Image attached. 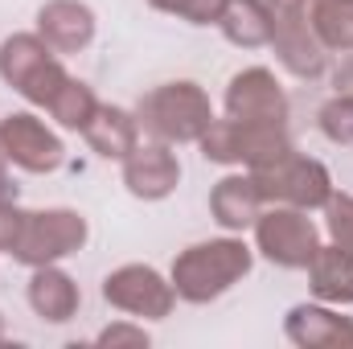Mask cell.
Returning a JSON list of instances; mask_svg holds the SVG:
<instances>
[{
	"instance_id": "2e32d148",
	"label": "cell",
	"mask_w": 353,
	"mask_h": 349,
	"mask_svg": "<svg viewBox=\"0 0 353 349\" xmlns=\"http://www.w3.org/2000/svg\"><path fill=\"white\" fill-rule=\"evenodd\" d=\"M83 140L90 144V152L99 161H128L132 148L140 144V123H136V111L128 107H115V103H99L94 119L83 128Z\"/></svg>"
},
{
	"instance_id": "277c9868",
	"label": "cell",
	"mask_w": 353,
	"mask_h": 349,
	"mask_svg": "<svg viewBox=\"0 0 353 349\" xmlns=\"http://www.w3.org/2000/svg\"><path fill=\"white\" fill-rule=\"evenodd\" d=\"M87 218L79 210L66 206H50V210H25L21 235L12 243V259L21 267H46V263H62L66 255H79L87 247Z\"/></svg>"
},
{
	"instance_id": "8fae6325",
	"label": "cell",
	"mask_w": 353,
	"mask_h": 349,
	"mask_svg": "<svg viewBox=\"0 0 353 349\" xmlns=\"http://www.w3.org/2000/svg\"><path fill=\"white\" fill-rule=\"evenodd\" d=\"M271 50H275V62L296 74V79H321L329 70V50L321 46V37L312 33L304 8L300 12H283L275 17V33H271Z\"/></svg>"
},
{
	"instance_id": "8992f818",
	"label": "cell",
	"mask_w": 353,
	"mask_h": 349,
	"mask_svg": "<svg viewBox=\"0 0 353 349\" xmlns=\"http://www.w3.org/2000/svg\"><path fill=\"white\" fill-rule=\"evenodd\" d=\"M251 230H255V251L283 271H304L321 247L316 222L308 218V210L296 206H263Z\"/></svg>"
},
{
	"instance_id": "ffe728a7",
	"label": "cell",
	"mask_w": 353,
	"mask_h": 349,
	"mask_svg": "<svg viewBox=\"0 0 353 349\" xmlns=\"http://www.w3.org/2000/svg\"><path fill=\"white\" fill-rule=\"evenodd\" d=\"M304 17L329 54L353 50V0H308Z\"/></svg>"
},
{
	"instance_id": "ba28073f",
	"label": "cell",
	"mask_w": 353,
	"mask_h": 349,
	"mask_svg": "<svg viewBox=\"0 0 353 349\" xmlns=\"http://www.w3.org/2000/svg\"><path fill=\"white\" fill-rule=\"evenodd\" d=\"M0 148L12 161V169L21 173H54L66 161L62 140L54 136V128L46 119H37L33 111H12L0 119Z\"/></svg>"
},
{
	"instance_id": "52a82bcc",
	"label": "cell",
	"mask_w": 353,
	"mask_h": 349,
	"mask_svg": "<svg viewBox=\"0 0 353 349\" xmlns=\"http://www.w3.org/2000/svg\"><path fill=\"white\" fill-rule=\"evenodd\" d=\"M103 300L115 312H128L136 321H165L176 304V292H173V279H165L157 267H148V263H123V267L107 271Z\"/></svg>"
},
{
	"instance_id": "603a6c76",
	"label": "cell",
	"mask_w": 353,
	"mask_h": 349,
	"mask_svg": "<svg viewBox=\"0 0 353 349\" xmlns=\"http://www.w3.org/2000/svg\"><path fill=\"white\" fill-rule=\"evenodd\" d=\"M325 230H329V243L350 251L353 255V197L350 193H337L325 201Z\"/></svg>"
},
{
	"instance_id": "83f0119b",
	"label": "cell",
	"mask_w": 353,
	"mask_h": 349,
	"mask_svg": "<svg viewBox=\"0 0 353 349\" xmlns=\"http://www.w3.org/2000/svg\"><path fill=\"white\" fill-rule=\"evenodd\" d=\"M0 197H17V185H12V161L4 157V148H0Z\"/></svg>"
},
{
	"instance_id": "7c38bea8",
	"label": "cell",
	"mask_w": 353,
	"mask_h": 349,
	"mask_svg": "<svg viewBox=\"0 0 353 349\" xmlns=\"http://www.w3.org/2000/svg\"><path fill=\"white\" fill-rule=\"evenodd\" d=\"M283 337L296 349H353V317H341L333 304H292L283 317Z\"/></svg>"
},
{
	"instance_id": "4316f807",
	"label": "cell",
	"mask_w": 353,
	"mask_h": 349,
	"mask_svg": "<svg viewBox=\"0 0 353 349\" xmlns=\"http://www.w3.org/2000/svg\"><path fill=\"white\" fill-rule=\"evenodd\" d=\"M333 87H337V94H353V50L341 54V62L333 70Z\"/></svg>"
},
{
	"instance_id": "d4e9b609",
	"label": "cell",
	"mask_w": 353,
	"mask_h": 349,
	"mask_svg": "<svg viewBox=\"0 0 353 349\" xmlns=\"http://www.w3.org/2000/svg\"><path fill=\"white\" fill-rule=\"evenodd\" d=\"M94 341H99V346H148V333H144V325L115 321V325H107Z\"/></svg>"
},
{
	"instance_id": "d6986e66",
	"label": "cell",
	"mask_w": 353,
	"mask_h": 349,
	"mask_svg": "<svg viewBox=\"0 0 353 349\" xmlns=\"http://www.w3.org/2000/svg\"><path fill=\"white\" fill-rule=\"evenodd\" d=\"M239 128V165L243 169H263L271 161H279L283 152H292V136H288V123H243L234 119Z\"/></svg>"
},
{
	"instance_id": "5bb4252c",
	"label": "cell",
	"mask_w": 353,
	"mask_h": 349,
	"mask_svg": "<svg viewBox=\"0 0 353 349\" xmlns=\"http://www.w3.org/2000/svg\"><path fill=\"white\" fill-rule=\"evenodd\" d=\"M263 193L251 173H226L210 189V214L226 235H243L255 226V218L263 214Z\"/></svg>"
},
{
	"instance_id": "7402d4cb",
	"label": "cell",
	"mask_w": 353,
	"mask_h": 349,
	"mask_svg": "<svg viewBox=\"0 0 353 349\" xmlns=\"http://www.w3.org/2000/svg\"><path fill=\"white\" fill-rule=\"evenodd\" d=\"M316 123H321L325 140H333V144H353V94H333V99L316 111Z\"/></svg>"
},
{
	"instance_id": "9a60e30c",
	"label": "cell",
	"mask_w": 353,
	"mask_h": 349,
	"mask_svg": "<svg viewBox=\"0 0 353 349\" xmlns=\"http://www.w3.org/2000/svg\"><path fill=\"white\" fill-rule=\"evenodd\" d=\"M25 296H29V308L50 325H66L70 317H79V304H83V292H79L74 275H66L58 263L33 267Z\"/></svg>"
},
{
	"instance_id": "4fadbf2b",
	"label": "cell",
	"mask_w": 353,
	"mask_h": 349,
	"mask_svg": "<svg viewBox=\"0 0 353 349\" xmlns=\"http://www.w3.org/2000/svg\"><path fill=\"white\" fill-rule=\"evenodd\" d=\"M37 33L54 54H79L94 41V8L83 0H46L37 8Z\"/></svg>"
},
{
	"instance_id": "cb8c5ba5",
	"label": "cell",
	"mask_w": 353,
	"mask_h": 349,
	"mask_svg": "<svg viewBox=\"0 0 353 349\" xmlns=\"http://www.w3.org/2000/svg\"><path fill=\"white\" fill-rule=\"evenodd\" d=\"M21 222H25V210L17 206V197H0V255L12 251V243L21 235Z\"/></svg>"
},
{
	"instance_id": "ac0fdd59",
	"label": "cell",
	"mask_w": 353,
	"mask_h": 349,
	"mask_svg": "<svg viewBox=\"0 0 353 349\" xmlns=\"http://www.w3.org/2000/svg\"><path fill=\"white\" fill-rule=\"evenodd\" d=\"M222 37L239 50H259L271 46V33H275V12L267 8V0H230L222 21H218Z\"/></svg>"
},
{
	"instance_id": "9c48e42d",
	"label": "cell",
	"mask_w": 353,
	"mask_h": 349,
	"mask_svg": "<svg viewBox=\"0 0 353 349\" xmlns=\"http://www.w3.org/2000/svg\"><path fill=\"white\" fill-rule=\"evenodd\" d=\"M222 107L230 119H243V123H288V94L279 87L275 70L267 66H247L230 74Z\"/></svg>"
},
{
	"instance_id": "e0dca14e",
	"label": "cell",
	"mask_w": 353,
	"mask_h": 349,
	"mask_svg": "<svg viewBox=\"0 0 353 349\" xmlns=\"http://www.w3.org/2000/svg\"><path fill=\"white\" fill-rule=\"evenodd\" d=\"M304 271H308V288H312L316 300H325L333 308H350L353 304V255L350 251H341L333 243L329 247L321 243Z\"/></svg>"
},
{
	"instance_id": "4dcf8cb0",
	"label": "cell",
	"mask_w": 353,
	"mask_h": 349,
	"mask_svg": "<svg viewBox=\"0 0 353 349\" xmlns=\"http://www.w3.org/2000/svg\"><path fill=\"white\" fill-rule=\"evenodd\" d=\"M0 341H4V312H0Z\"/></svg>"
},
{
	"instance_id": "6da1fadb",
	"label": "cell",
	"mask_w": 353,
	"mask_h": 349,
	"mask_svg": "<svg viewBox=\"0 0 353 349\" xmlns=\"http://www.w3.org/2000/svg\"><path fill=\"white\" fill-rule=\"evenodd\" d=\"M255 267V251L234 239V235H222V239H205V243H193L185 247L169 267V279H173L176 300L185 304H210L218 296H226L234 283H243Z\"/></svg>"
},
{
	"instance_id": "f546056e",
	"label": "cell",
	"mask_w": 353,
	"mask_h": 349,
	"mask_svg": "<svg viewBox=\"0 0 353 349\" xmlns=\"http://www.w3.org/2000/svg\"><path fill=\"white\" fill-rule=\"evenodd\" d=\"M157 12H173V17H181L185 12V0H148Z\"/></svg>"
},
{
	"instance_id": "7a4b0ae2",
	"label": "cell",
	"mask_w": 353,
	"mask_h": 349,
	"mask_svg": "<svg viewBox=\"0 0 353 349\" xmlns=\"http://www.w3.org/2000/svg\"><path fill=\"white\" fill-rule=\"evenodd\" d=\"M214 103L193 79H176L152 87L136 103V123L144 136L165 144H197V136L210 128Z\"/></svg>"
},
{
	"instance_id": "30bf717a",
	"label": "cell",
	"mask_w": 353,
	"mask_h": 349,
	"mask_svg": "<svg viewBox=\"0 0 353 349\" xmlns=\"http://www.w3.org/2000/svg\"><path fill=\"white\" fill-rule=\"evenodd\" d=\"M123 185L136 201H165L181 185V161H176L173 144L165 140H140L132 148V157L123 161Z\"/></svg>"
},
{
	"instance_id": "f1b7e54d",
	"label": "cell",
	"mask_w": 353,
	"mask_h": 349,
	"mask_svg": "<svg viewBox=\"0 0 353 349\" xmlns=\"http://www.w3.org/2000/svg\"><path fill=\"white\" fill-rule=\"evenodd\" d=\"M308 0H267V8L275 12V17H283V12H300Z\"/></svg>"
},
{
	"instance_id": "484cf974",
	"label": "cell",
	"mask_w": 353,
	"mask_h": 349,
	"mask_svg": "<svg viewBox=\"0 0 353 349\" xmlns=\"http://www.w3.org/2000/svg\"><path fill=\"white\" fill-rule=\"evenodd\" d=\"M226 4L230 0H185L181 21H189V25H218L222 12H226Z\"/></svg>"
},
{
	"instance_id": "3957f363",
	"label": "cell",
	"mask_w": 353,
	"mask_h": 349,
	"mask_svg": "<svg viewBox=\"0 0 353 349\" xmlns=\"http://www.w3.org/2000/svg\"><path fill=\"white\" fill-rule=\"evenodd\" d=\"M0 79L17 90L29 107H50V99L58 87L70 79L66 66L58 62V54L46 46V37L33 33H12L0 46Z\"/></svg>"
},
{
	"instance_id": "44dd1931",
	"label": "cell",
	"mask_w": 353,
	"mask_h": 349,
	"mask_svg": "<svg viewBox=\"0 0 353 349\" xmlns=\"http://www.w3.org/2000/svg\"><path fill=\"white\" fill-rule=\"evenodd\" d=\"M50 119L58 123V128H66V132H83L90 119H94V111H99V99H94V90L83 83V79H66L58 94L50 99Z\"/></svg>"
},
{
	"instance_id": "5b68a950",
	"label": "cell",
	"mask_w": 353,
	"mask_h": 349,
	"mask_svg": "<svg viewBox=\"0 0 353 349\" xmlns=\"http://www.w3.org/2000/svg\"><path fill=\"white\" fill-rule=\"evenodd\" d=\"M255 177L259 193L267 206H296V210H325V201L333 197V173L304 152H283L279 161H271L263 169H247Z\"/></svg>"
}]
</instances>
